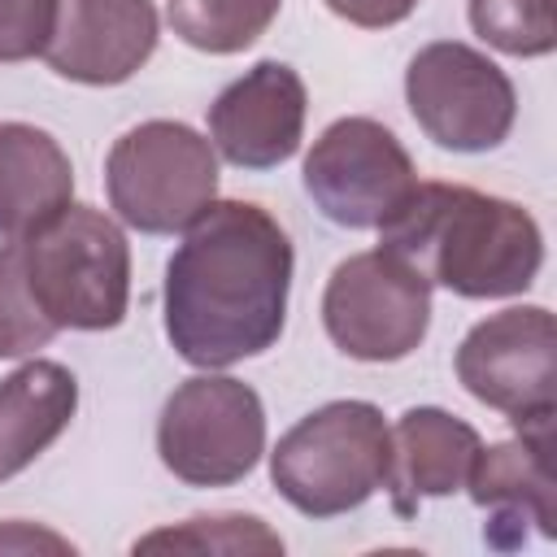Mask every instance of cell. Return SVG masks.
<instances>
[{
	"instance_id": "6da1fadb",
	"label": "cell",
	"mask_w": 557,
	"mask_h": 557,
	"mask_svg": "<svg viewBox=\"0 0 557 557\" xmlns=\"http://www.w3.org/2000/svg\"><path fill=\"white\" fill-rule=\"evenodd\" d=\"M292 239L252 200H213L165 265V339L196 370L265 352L287 322Z\"/></svg>"
},
{
	"instance_id": "7a4b0ae2",
	"label": "cell",
	"mask_w": 557,
	"mask_h": 557,
	"mask_svg": "<svg viewBox=\"0 0 557 557\" xmlns=\"http://www.w3.org/2000/svg\"><path fill=\"white\" fill-rule=\"evenodd\" d=\"M379 235V248L466 300L522 296L544 265L535 218L505 196L461 183H418Z\"/></svg>"
},
{
	"instance_id": "3957f363",
	"label": "cell",
	"mask_w": 557,
	"mask_h": 557,
	"mask_svg": "<svg viewBox=\"0 0 557 557\" xmlns=\"http://www.w3.org/2000/svg\"><path fill=\"white\" fill-rule=\"evenodd\" d=\"M17 244L26 287L57 331H113L126 318L131 244L109 213L65 205Z\"/></svg>"
},
{
	"instance_id": "277c9868",
	"label": "cell",
	"mask_w": 557,
	"mask_h": 557,
	"mask_svg": "<svg viewBox=\"0 0 557 557\" xmlns=\"http://www.w3.org/2000/svg\"><path fill=\"white\" fill-rule=\"evenodd\" d=\"M392 461V426L370 400H331L305 413L270 453V483L305 518L361 509Z\"/></svg>"
},
{
	"instance_id": "5b68a950",
	"label": "cell",
	"mask_w": 557,
	"mask_h": 557,
	"mask_svg": "<svg viewBox=\"0 0 557 557\" xmlns=\"http://www.w3.org/2000/svg\"><path fill=\"white\" fill-rule=\"evenodd\" d=\"M104 191L131 231H187L218 200V152L187 122H139L109 148Z\"/></svg>"
},
{
	"instance_id": "8992f818",
	"label": "cell",
	"mask_w": 557,
	"mask_h": 557,
	"mask_svg": "<svg viewBox=\"0 0 557 557\" xmlns=\"http://www.w3.org/2000/svg\"><path fill=\"white\" fill-rule=\"evenodd\" d=\"M161 466L191 487H231L265 453L261 396L231 374L183 379L157 422Z\"/></svg>"
},
{
	"instance_id": "52a82bcc",
	"label": "cell",
	"mask_w": 557,
	"mask_h": 557,
	"mask_svg": "<svg viewBox=\"0 0 557 557\" xmlns=\"http://www.w3.org/2000/svg\"><path fill=\"white\" fill-rule=\"evenodd\" d=\"M461 387L505 413L513 431H553L557 409V326L544 305H513L474 322L457 348Z\"/></svg>"
},
{
	"instance_id": "ba28073f",
	"label": "cell",
	"mask_w": 557,
	"mask_h": 557,
	"mask_svg": "<svg viewBox=\"0 0 557 557\" xmlns=\"http://www.w3.org/2000/svg\"><path fill=\"white\" fill-rule=\"evenodd\" d=\"M322 326L352 361H400L431 326V283L387 248L335 265L322 292Z\"/></svg>"
},
{
	"instance_id": "9c48e42d",
	"label": "cell",
	"mask_w": 557,
	"mask_h": 557,
	"mask_svg": "<svg viewBox=\"0 0 557 557\" xmlns=\"http://www.w3.org/2000/svg\"><path fill=\"white\" fill-rule=\"evenodd\" d=\"M405 100L426 139L448 152H487L513 131L518 117L509 74L457 39L418 48L405 70Z\"/></svg>"
},
{
	"instance_id": "30bf717a",
	"label": "cell",
	"mask_w": 557,
	"mask_h": 557,
	"mask_svg": "<svg viewBox=\"0 0 557 557\" xmlns=\"http://www.w3.org/2000/svg\"><path fill=\"white\" fill-rule=\"evenodd\" d=\"M418 187L405 144L374 117L331 122L305 157V191L348 231H379Z\"/></svg>"
},
{
	"instance_id": "8fae6325",
	"label": "cell",
	"mask_w": 557,
	"mask_h": 557,
	"mask_svg": "<svg viewBox=\"0 0 557 557\" xmlns=\"http://www.w3.org/2000/svg\"><path fill=\"white\" fill-rule=\"evenodd\" d=\"M305 78L283 61H257L209 104V144L239 170H274L305 139Z\"/></svg>"
},
{
	"instance_id": "7c38bea8",
	"label": "cell",
	"mask_w": 557,
	"mask_h": 557,
	"mask_svg": "<svg viewBox=\"0 0 557 557\" xmlns=\"http://www.w3.org/2000/svg\"><path fill=\"white\" fill-rule=\"evenodd\" d=\"M152 0H57L44 61L52 74L87 87H117L157 52Z\"/></svg>"
},
{
	"instance_id": "4fadbf2b",
	"label": "cell",
	"mask_w": 557,
	"mask_h": 557,
	"mask_svg": "<svg viewBox=\"0 0 557 557\" xmlns=\"http://www.w3.org/2000/svg\"><path fill=\"white\" fill-rule=\"evenodd\" d=\"M553 431H518V440L479 448L470 466V500L492 513L483 535L496 548H513L527 535V522L540 527L544 540L557 535V479L548 466Z\"/></svg>"
},
{
	"instance_id": "5bb4252c",
	"label": "cell",
	"mask_w": 557,
	"mask_h": 557,
	"mask_svg": "<svg viewBox=\"0 0 557 557\" xmlns=\"http://www.w3.org/2000/svg\"><path fill=\"white\" fill-rule=\"evenodd\" d=\"M483 440L470 422L453 418L435 405H413L392 426V461H387V492L400 518L418 509V500L453 496L466 487L470 466Z\"/></svg>"
},
{
	"instance_id": "9a60e30c",
	"label": "cell",
	"mask_w": 557,
	"mask_h": 557,
	"mask_svg": "<svg viewBox=\"0 0 557 557\" xmlns=\"http://www.w3.org/2000/svg\"><path fill=\"white\" fill-rule=\"evenodd\" d=\"M74 196V165L65 148L30 126L0 122V239H22L57 218Z\"/></svg>"
},
{
	"instance_id": "2e32d148",
	"label": "cell",
	"mask_w": 557,
	"mask_h": 557,
	"mask_svg": "<svg viewBox=\"0 0 557 557\" xmlns=\"http://www.w3.org/2000/svg\"><path fill=\"white\" fill-rule=\"evenodd\" d=\"M78 379L61 361H26L0 379V483L22 474L74 418Z\"/></svg>"
},
{
	"instance_id": "e0dca14e",
	"label": "cell",
	"mask_w": 557,
	"mask_h": 557,
	"mask_svg": "<svg viewBox=\"0 0 557 557\" xmlns=\"http://www.w3.org/2000/svg\"><path fill=\"white\" fill-rule=\"evenodd\" d=\"M278 4L283 0H170L165 17L183 44L231 57L265 35V26L278 17Z\"/></svg>"
},
{
	"instance_id": "ac0fdd59",
	"label": "cell",
	"mask_w": 557,
	"mask_h": 557,
	"mask_svg": "<svg viewBox=\"0 0 557 557\" xmlns=\"http://www.w3.org/2000/svg\"><path fill=\"white\" fill-rule=\"evenodd\" d=\"M152 548H187V553H283L278 531H270L252 513H213V518H187L183 527L152 531L135 540V553Z\"/></svg>"
},
{
	"instance_id": "d6986e66",
	"label": "cell",
	"mask_w": 557,
	"mask_h": 557,
	"mask_svg": "<svg viewBox=\"0 0 557 557\" xmlns=\"http://www.w3.org/2000/svg\"><path fill=\"white\" fill-rule=\"evenodd\" d=\"M470 26L509 57H548L557 48L548 0H470Z\"/></svg>"
},
{
	"instance_id": "ffe728a7",
	"label": "cell",
	"mask_w": 557,
	"mask_h": 557,
	"mask_svg": "<svg viewBox=\"0 0 557 557\" xmlns=\"http://www.w3.org/2000/svg\"><path fill=\"white\" fill-rule=\"evenodd\" d=\"M57 335V326L39 313L26 270H22V244L4 239L0 244V357H30Z\"/></svg>"
},
{
	"instance_id": "44dd1931",
	"label": "cell",
	"mask_w": 557,
	"mask_h": 557,
	"mask_svg": "<svg viewBox=\"0 0 557 557\" xmlns=\"http://www.w3.org/2000/svg\"><path fill=\"white\" fill-rule=\"evenodd\" d=\"M57 0H0V61L44 57Z\"/></svg>"
},
{
	"instance_id": "7402d4cb",
	"label": "cell",
	"mask_w": 557,
	"mask_h": 557,
	"mask_svg": "<svg viewBox=\"0 0 557 557\" xmlns=\"http://www.w3.org/2000/svg\"><path fill=\"white\" fill-rule=\"evenodd\" d=\"M335 17L352 22V26H366V30H383V26H396L405 22L422 0H322Z\"/></svg>"
},
{
	"instance_id": "603a6c76",
	"label": "cell",
	"mask_w": 557,
	"mask_h": 557,
	"mask_svg": "<svg viewBox=\"0 0 557 557\" xmlns=\"http://www.w3.org/2000/svg\"><path fill=\"white\" fill-rule=\"evenodd\" d=\"M70 548L61 535H48V531H30L26 522H9V527H0V548Z\"/></svg>"
}]
</instances>
